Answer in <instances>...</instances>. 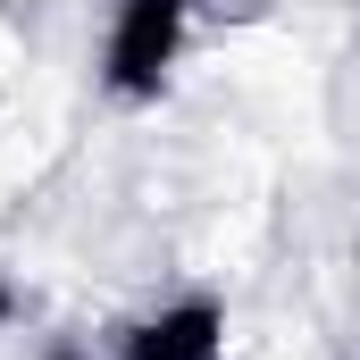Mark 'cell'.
<instances>
[{"label":"cell","instance_id":"2","mask_svg":"<svg viewBox=\"0 0 360 360\" xmlns=\"http://www.w3.org/2000/svg\"><path fill=\"white\" fill-rule=\"evenodd\" d=\"M117 360H226V310L210 293L160 302L151 319L117 327Z\"/></svg>","mask_w":360,"mask_h":360},{"label":"cell","instance_id":"4","mask_svg":"<svg viewBox=\"0 0 360 360\" xmlns=\"http://www.w3.org/2000/svg\"><path fill=\"white\" fill-rule=\"evenodd\" d=\"M42 360H84V352H76V344H59V352H42Z\"/></svg>","mask_w":360,"mask_h":360},{"label":"cell","instance_id":"1","mask_svg":"<svg viewBox=\"0 0 360 360\" xmlns=\"http://www.w3.org/2000/svg\"><path fill=\"white\" fill-rule=\"evenodd\" d=\"M184 25H193V0H117L109 42H101V84L117 101H160V84L184 51Z\"/></svg>","mask_w":360,"mask_h":360},{"label":"cell","instance_id":"3","mask_svg":"<svg viewBox=\"0 0 360 360\" xmlns=\"http://www.w3.org/2000/svg\"><path fill=\"white\" fill-rule=\"evenodd\" d=\"M8 319H17V293H8V285H0V327H8Z\"/></svg>","mask_w":360,"mask_h":360}]
</instances>
